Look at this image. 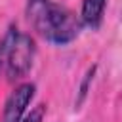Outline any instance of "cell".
<instances>
[{
  "instance_id": "cell-2",
  "label": "cell",
  "mask_w": 122,
  "mask_h": 122,
  "mask_svg": "<svg viewBox=\"0 0 122 122\" xmlns=\"http://www.w3.org/2000/svg\"><path fill=\"white\" fill-rule=\"evenodd\" d=\"M36 55V44L30 34L21 32L15 25H10L0 40V76L15 82L21 80L32 67Z\"/></svg>"
},
{
  "instance_id": "cell-3",
  "label": "cell",
  "mask_w": 122,
  "mask_h": 122,
  "mask_svg": "<svg viewBox=\"0 0 122 122\" xmlns=\"http://www.w3.org/2000/svg\"><path fill=\"white\" fill-rule=\"evenodd\" d=\"M34 93H36V86L32 82H23V84L15 86V90L6 99L2 122H21L25 118L27 107L30 105Z\"/></svg>"
},
{
  "instance_id": "cell-4",
  "label": "cell",
  "mask_w": 122,
  "mask_h": 122,
  "mask_svg": "<svg viewBox=\"0 0 122 122\" xmlns=\"http://www.w3.org/2000/svg\"><path fill=\"white\" fill-rule=\"evenodd\" d=\"M105 8H107V0H82V10H80L82 23L92 30H97L103 23Z\"/></svg>"
},
{
  "instance_id": "cell-1",
  "label": "cell",
  "mask_w": 122,
  "mask_h": 122,
  "mask_svg": "<svg viewBox=\"0 0 122 122\" xmlns=\"http://www.w3.org/2000/svg\"><path fill=\"white\" fill-rule=\"evenodd\" d=\"M25 15L36 34L57 46L74 42L84 27L82 19L53 0H29L25 6Z\"/></svg>"
},
{
  "instance_id": "cell-5",
  "label": "cell",
  "mask_w": 122,
  "mask_h": 122,
  "mask_svg": "<svg viewBox=\"0 0 122 122\" xmlns=\"http://www.w3.org/2000/svg\"><path fill=\"white\" fill-rule=\"evenodd\" d=\"M44 114H46V105L40 103V105H36L29 114H25V118H23L21 122H42Z\"/></svg>"
}]
</instances>
